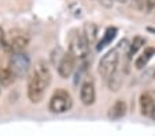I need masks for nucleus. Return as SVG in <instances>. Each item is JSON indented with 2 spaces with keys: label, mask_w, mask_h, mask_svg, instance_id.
<instances>
[{
  "label": "nucleus",
  "mask_w": 155,
  "mask_h": 136,
  "mask_svg": "<svg viewBox=\"0 0 155 136\" xmlns=\"http://www.w3.org/2000/svg\"><path fill=\"white\" fill-rule=\"evenodd\" d=\"M51 70L45 61H38L28 80V98L32 103H38L51 84Z\"/></svg>",
  "instance_id": "obj_1"
},
{
  "label": "nucleus",
  "mask_w": 155,
  "mask_h": 136,
  "mask_svg": "<svg viewBox=\"0 0 155 136\" xmlns=\"http://www.w3.org/2000/svg\"><path fill=\"white\" fill-rule=\"evenodd\" d=\"M71 106H73V99L66 89H56L48 103V109L54 114H63V113L69 111Z\"/></svg>",
  "instance_id": "obj_2"
},
{
  "label": "nucleus",
  "mask_w": 155,
  "mask_h": 136,
  "mask_svg": "<svg viewBox=\"0 0 155 136\" xmlns=\"http://www.w3.org/2000/svg\"><path fill=\"white\" fill-rule=\"evenodd\" d=\"M121 54L118 52L117 48L107 51L104 55L102 56V59L99 62V74L103 77V80L107 81V78L111 76L114 71L118 70V63H120Z\"/></svg>",
  "instance_id": "obj_3"
},
{
  "label": "nucleus",
  "mask_w": 155,
  "mask_h": 136,
  "mask_svg": "<svg viewBox=\"0 0 155 136\" xmlns=\"http://www.w3.org/2000/svg\"><path fill=\"white\" fill-rule=\"evenodd\" d=\"M69 52H71L77 59H85L89 52V45L85 41L84 36L78 30H71L69 35Z\"/></svg>",
  "instance_id": "obj_4"
},
{
  "label": "nucleus",
  "mask_w": 155,
  "mask_h": 136,
  "mask_svg": "<svg viewBox=\"0 0 155 136\" xmlns=\"http://www.w3.org/2000/svg\"><path fill=\"white\" fill-rule=\"evenodd\" d=\"M8 68L11 69V71L15 74L17 78L25 77L28 74L30 69V58L29 55H26L25 52H17L11 54L8 61Z\"/></svg>",
  "instance_id": "obj_5"
},
{
  "label": "nucleus",
  "mask_w": 155,
  "mask_h": 136,
  "mask_svg": "<svg viewBox=\"0 0 155 136\" xmlns=\"http://www.w3.org/2000/svg\"><path fill=\"white\" fill-rule=\"evenodd\" d=\"M80 99L84 106H91L96 101V88L95 81L88 76L80 85Z\"/></svg>",
  "instance_id": "obj_6"
},
{
  "label": "nucleus",
  "mask_w": 155,
  "mask_h": 136,
  "mask_svg": "<svg viewBox=\"0 0 155 136\" xmlns=\"http://www.w3.org/2000/svg\"><path fill=\"white\" fill-rule=\"evenodd\" d=\"M77 58L71 52H64L63 58L58 65V74L62 78H69L76 71L77 68Z\"/></svg>",
  "instance_id": "obj_7"
},
{
  "label": "nucleus",
  "mask_w": 155,
  "mask_h": 136,
  "mask_svg": "<svg viewBox=\"0 0 155 136\" xmlns=\"http://www.w3.org/2000/svg\"><path fill=\"white\" fill-rule=\"evenodd\" d=\"M30 38L26 35H15L11 38H8L6 41V47L4 50L8 51L10 54H17V52H24V50L28 47Z\"/></svg>",
  "instance_id": "obj_8"
},
{
  "label": "nucleus",
  "mask_w": 155,
  "mask_h": 136,
  "mask_svg": "<svg viewBox=\"0 0 155 136\" xmlns=\"http://www.w3.org/2000/svg\"><path fill=\"white\" fill-rule=\"evenodd\" d=\"M139 103H140L141 114L144 117H147V118L155 121V98L154 96L150 92H143L140 95Z\"/></svg>",
  "instance_id": "obj_9"
},
{
  "label": "nucleus",
  "mask_w": 155,
  "mask_h": 136,
  "mask_svg": "<svg viewBox=\"0 0 155 136\" xmlns=\"http://www.w3.org/2000/svg\"><path fill=\"white\" fill-rule=\"evenodd\" d=\"M117 33H118V29L115 26H110L104 30L103 36L100 37V40L96 43V51H102L104 50L107 45H110L113 41H114V38L117 37Z\"/></svg>",
  "instance_id": "obj_10"
},
{
  "label": "nucleus",
  "mask_w": 155,
  "mask_h": 136,
  "mask_svg": "<svg viewBox=\"0 0 155 136\" xmlns=\"http://www.w3.org/2000/svg\"><path fill=\"white\" fill-rule=\"evenodd\" d=\"M97 25L94 22H87V24L82 26V36H84L85 41L88 43V45H95L97 41Z\"/></svg>",
  "instance_id": "obj_11"
},
{
  "label": "nucleus",
  "mask_w": 155,
  "mask_h": 136,
  "mask_svg": "<svg viewBox=\"0 0 155 136\" xmlns=\"http://www.w3.org/2000/svg\"><path fill=\"white\" fill-rule=\"evenodd\" d=\"M126 110H128V106H126V102L125 101H117L108 110V118L114 120H121L124 115L126 114Z\"/></svg>",
  "instance_id": "obj_12"
},
{
  "label": "nucleus",
  "mask_w": 155,
  "mask_h": 136,
  "mask_svg": "<svg viewBox=\"0 0 155 136\" xmlns=\"http://www.w3.org/2000/svg\"><path fill=\"white\" fill-rule=\"evenodd\" d=\"M155 55V47H146L144 48V51L140 54V55L136 58L135 61V66L136 69H143L146 68L147 65H148V62L152 59V56Z\"/></svg>",
  "instance_id": "obj_13"
},
{
  "label": "nucleus",
  "mask_w": 155,
  "mask_h": 136,
  "mask_svg": "<svg viewBox=\"0 0 155 136\" xmlns=\"http://www.w3.org/2000/svg\"><path fill=\"white\" fill-rule=\"evenodd\" d=\"M122 81H124V74L121 71H114L111 76L107 78V85L110 91H114L117 92L118 89L122 87Z\"/></svg>",
  "instance_id": "obj_14"
},
{
  "label": "nucleus",
  "mask_w": 155,
  "mask_h": 136,
  "mask_svg": "<svg viewBox=\"0 0 155 136\" xmlns=\"http://www.w3.org/2000/svg\"><path fill=\"white\" fill-rule=\"evenodd\" d=\"M15 74L11 71L10 68H0V85L2 87H10L15 81Z\"/></svg>",
  "instance_id": "obj_15"
},
{
  "label": "nucleus",
  "mask_w": 155,
  "mask_h": 136,
  "mask_svg": "<svg viewBox=\"0 0 155 136\" xmlns=\"http://www.w3.org/2000/svg\"><path fill=\"white\" fill-rule=\"evenodd\" d=\"M144 44H146V40H144L141 36H135L133 40H132V43H130V45H129L128 58H133V55H136V54L143 48Z\"/></svg>",
  "instance_id": "obj_16"
},
{
  "label": "nucleus",
  "mask_w": 155,
  "mask_h": 136,
  "mask_svg": "<svg viewBox=\"0 0 155 136\" xmlns=\"http://www.w3.org/2000/svg\"><path fill=\"white\" fill-rule=\"evenodd\" d=\"M135 8L144 12H151L155 8V0H133Z\"/></svg>",
  "instance_id": "obj_17"
},
{
  "label": "nucleus",
  "mask_w": 155,
  "mask_h": 136,
  "mask_svg": "<svg viewBox=\"0 0 155 136\" xmlns=\"http://www.w3.org/2000/svg\"><path fill=\"white\" fill-rule=\"evenodd\" d=\"M63 55H64V52L62 51V48L58 47L56 50H54L52 55H51V62H52V65L58 68V65H59V62H61V59L63 58Z\"/></svg>",
  "instance_id": "obj_18"
},
{
  "label": "nucleus",
  "mask_w": 155,
  "mask_h": 136,
  "mask_svg": "<svg viewBox=\"0 0 155 136\" xmlns=\"http://www.w3.org/2000/svg\"><path fill=\"white\" fill-rule=\"evenodd\" d=\"M6 41H7L6 33H4V30L0 28V50H3V48L6 47Z\"/></svg>",
  "instance_id": "obj_19"
},
{
  "label": "nucleus",
  "mask_w": 155,
  "mask_h": 136,
  "mask_svg": "<svg viewBox=\"0 0 155 136\" xmlns=\"http://www.w3.org/2000/svg\"><path fill=\"white\" fill-rule=\"evenodd\" d=\"M114 2L115 0H99V3L102 4V6H104V7H111L113 4H114Z\"/></svg>",
  "instance_id": "obj_20"
},
{
  "label": "nucleus",
  "mask_w": 155,
  "mask_h": 136,
  "mask_svg": "<svg viewBox=\"0 0 155 136\" xmlns=\"http://www.w3.org/2000/svg\"><path fill=\"white\" fill-rule=\"evenodd\" d=\"M117 2H118V3H126V2H128V0H117Z\"/></svg>",
  "instance_id": "obj_21"
},
{
  "label": "nucleus",
  "mask_w": 155,
  "mask_h": 136,
  "mask_svg": "<svg viewBox=\"0 0 155 136\" xmlns=\"http://www.w3.org/2000/svg\"><path fill=\"white\" fill-rule=\"evenodd\" d=\"M154 78H155V73H154Z\"/></svg>",
  "instance_id": "obj_22"
},
{
  "label": "nucleus",
  "mask_w": 155,
  "mask_h": 136,
  "mask_svg": "<svg viewBox=\"0 0 155 136\" xmlns=\"http://www.w3.org/2000/svg\"><path fill=\"white\" fill-rule=\"evenodd\" d=\"M0 87H2V85H0Z\"/></svg>",
  "instance_id": "obj_23"
}]
</instances>
